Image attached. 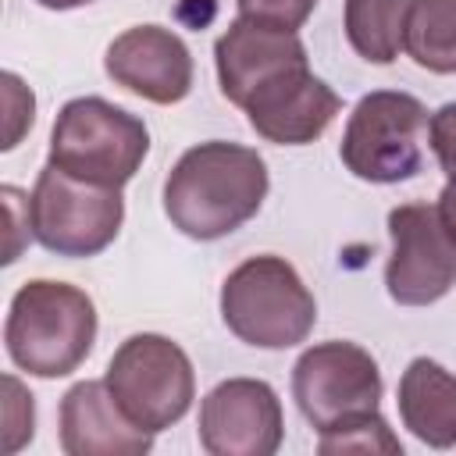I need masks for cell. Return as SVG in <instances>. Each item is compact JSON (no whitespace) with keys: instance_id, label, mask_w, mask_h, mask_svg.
Wrapping results in <instances>:
<instances>
[{"instance_id":"1","label":"cell","mask_w":456,"mask_h":456,"mask_svg":"<svg viewBox=\"0 0 456 456\" xmlns=\"http://www.w3.org/2000/svg\"><path fill=\"white\" fill-rule=\"evenodd\" d=\"M264 196V157L253 146L210 139L189 146L175 160L164 182V214L182 235L196 242H214L256 217Z\"/></svg>"},{"instance_id":"2","label":"cell","mask_w":456,"mask_h":456,"mask_svg":"<svg viewBox=\"0 0 456 456\" xmlns=\"http://www.w3.org/2000/svg\"><path fill=\"white\" fill-rule=\"evenodd\" d=\"M96 342V306L68 281H25L7 310L4 346L18 370L32 378H64L86 363Z\"/></svg>"},{"instance_id":"3","label":"cell","mask_w":456,"mask_h":456,"mask_svg":"<svg viewBox=\"0 0 456 456\" xmlns=\"http://www.w3.org/2000/svg\"><path fill=\"white\" fill-rule=\"evenodd\" d=\"M224 328L256 349H289L306 342L317 324L314 292L285 256H249L221 285Z\"/></svg>"},{"instance_id":"4","label":"cell","mask_w":456,"mask_h":456,"mask_svg":"<svg viewBox=\"0 0 456 456\" xmlns=\"http://www.w3.org/2000/svg\"><path fill=\"white\" fill-rule=\"evenodd\" d=\"M150 153L142 118L103 96H78L57 110L46 160L82 182L121 189L135 178Z\"/></svg>"},{"instance_id":"5","label":"cell","mask_w":456,"mask_h":456,"mask_svg":"<svg viewBox=\"0 0 456 456\" xmlns=\"http://www.w3.org/2000/svg\"><path fill=\"white\" fill-rule=\"evenodd\" d=\"M428 107L399 89H374L353 107L338 157L349 175L374 185L406 182L424 164Z\"/></svg>"},{"instance_id":"6","label":"cell","mask_w":456,"mask_h":456,"mask_svg":"<svg viewBox=\"0 0 456 456\" xmlns=\"http://www.w3.org/2000/svg\"><path fill=\"white\" fill-rule=\"evenodd\" d=\"M28 217L32 239L43 249L78 260L103 253L118 239L125 221V200L121 189L82 182L46 160L28 196Z\"/></svg>"},{"instance_id":"7","label":"cell","mask_w":456,"mask_h":456,"mask_svg":"<svg viewBox=\"0 0 456 456\" xmlns=\"http://www.w3.org/2000/svg\"><path fill=\"white\" fill-rule=\"evenodd\" d=\"M103 381L121 410L153 435L178 424L196 399L192 360L178 342L157 331L128 335L114 349Z\"/></svg>"},{"instance_id":"8","label":"cell","mask_w":456,"mask_h":456,"mask_svg":"<svg viewBox=\"0 0 456 456\" xmlns=\"http://www.w3.org/2000/svg\"><path fill=\"white\" fill-rule=\"evenodd\" d=\"M381 392V370L356 342H317L292 367V399L314 431L378 410Z\"/></svg>"},{"instance_id":"9","label":"cell","mask_w":456,"mask_h":456,"mask_svg":"<svg viewBox=\"0 0 456 456\" xmlns=\"http://www.w3.org/2000/svg\"><path fill=\"white\" fill-rule=\"evenodd\" d=\"M392 253L385 289L399 306H431L456 285V246L431 203H403L388 210Z\"/></svg>"},{"instance_id":"10","label":"cell","mask_w":456,"mask_h":456,"mask_svg":"<svg viewBox=\"0 0 456 456\" xmlns=\"http://www.w3.org/2000/svg\"><path fill=\"white\" fill-rule=\"evenodd\" d=\"M196 435L210 456H271L285 438L281 399L260 378H228L203 395Z\"/></svg>"},{"instance_id":"11","label":"cell","mask_w":456,"mask_h":456,"mask_svg":"<svg viewBox=\"0 0 456 456\" xmlns=\"http://www.w3.org/2000/svg\"><path fill=\"white\" fill-rule=\"evenodd\" d=\"M338 107H342L338 93L324 78H317L310 71V64L289 68V71L267 78L242 103V110L249 118V128L260 139L278 142V146L314 142L335 121Z\"/></svg>"},{"instance_id":"12","label":"cell","mask_w":456,"mask_h":456,"mask_svg":"<svg viewBox=\"0 0 456 456\" xmlns=\"http://www.w3.org/2000/svg\"><path fill=\"white\" fill-rule=\"evenodd\" d=\"M103 71L114 86L164 107L185 100L192 89V53L182 36L164 25L125 28L107 46Z\"/></svg>"},{"instance_id":"13","label":"cell","mask_w":456,"mask_h":456,"mask_svg":"<svg viewBox=\"0 0 456 456\" xmlns=\"http://www.w3.org/2000/svg\"><path fill=\"white\" fill-rule=\"evenodd\" d=\"M214 64H217V82L221 93L242 107L249 100L253 89H260L267 78L289 71V68H303L306 61V46L296 32L289 28H274L253 18H235L214 43Z\"/></svg>"},{"instance_id":"14","label":"cell","mask_w":456,"mask_h":456,"mask_svg":"<svg viewBox=\"0 0 456 456\" xmlns=\"http://www.w3.org/2000/svg\"><path fill=\"white\" fill-rule=\"evenodd\" d=\"M61 449L68 456H142L153 431L139 428L107 381H78L61 399Z\"/></svg>"},{"instance_id":"15","label":"cell","mask_w":456,"mask_h":456,"mask_svg":"<svg viewBox=\"0 0 456 456\" xmlns=\"http://www.w3.org/2000/svg\"><path fill=\"white\" fill-rule=\"evenodd\" d=\"M399 417L403 428L431 445L452 449L456 445V374L445 370L438 360L417 356L399 378Z\"/></svg>"},{"instance_id":"16","label":"cell","mask_w":456,"mask_h":456,"mask_svg":"<svg viewBox=\"0 0 456 456\" xmlns=\"http://www.w3.org/2000/svg\"><path fill=\"white\" fill-rule=\"evenodd\" d=\"M410 0H346L342 28L349 46L370 64H392L403 50Z\"/></svg>"},{"instance_id":"17","label":"cell","mask_w":456,"mask_h":456,"mask_svg":"<svg viewBox=\"0 0 456 456\" xmlns=\"http://www.w3.org/2000/svg\"><path fill=\"white\" fill-rule=\"evenodd\" d=\"M403 50L417 68L456 75V0H410Z\"/></svg>"},{"instance_id":"18","label":"cell","mask_w":456,"mask_h":456,"mask_svg":"<svg viewBox=\"0 0 456 456\" xmlns=\"http://www.w3.org/2000/svg\"><path fill=\"white\" fill-rule=\"evenodd\" d=\"M317 449L324 456L331 452H388V456H403V442L392 435L388 420L370 410L349 420H338L324 431H317Z\"/></svg>"},{"instance_id":"19","label":"cell","mask_w":456,"mask_h":456,"mask_svg":"<svg viewBox=\"0 0 456 456\" xmlns=\"http://www.w3.org/2000/svg\"><path fill=\"white\" fill-rule=\"evenodd\" d=\"M7 388V406H4V452H18L28 438H32V424H36V410H32V395L25 392V385L7 374L4 378Z\"/></svg>"},{"instance_id":"20","label":"cell","mask_w":456,"mask_h":456,"mask_svg":"<svg viewBox=\"0 0 456 456\" xmlns=\"http://www.w3.org/2000/svg\"><path fill=\"white\" fill-rule=\"evenodd\" d=\"M242 18L274 25V28H289L296 32L317 7V0H235Z\"/></svg>"},{"instance_id":"21","label":"cell","mask_w":456,"mask_h":456,"mask_svg":"<svg viewBox=\"0 0 456 456\" xmlns=\"http://www.w3.org/2000/svg\"><path fill=\"white\" fill-rule=\"evenodd\" d=\"M4 103H7V132H4V150H14L18 139L25 135V128H32V110L36 100L32 93L21 86V78L14 71H4Z\"/></svg>"},{"instance_id":"22","label":"cell","mask_w":456,"mask_h":456,"mask_svg":"<svg viewBox=\"0 0 456 456\" xmlns=\"http://www.w3.org/2000/svg\"><path fill=\"white\" fill-rule=\"evenodd\" d=\"M428 135H431V150L438 157V167L445 171V178H456V103H445L431 114Z\"/></svg>"},{"instance_id":"23","label":"cell","mask_w":456,"mask_h":456,"mask_svg":"<svg viewBox=\"0 0 456 456\" xmlns=\"http://www.w3.org/2000/svg\"><path fill=\"white\" fill-rule=\"evenodd\" d=\"M435 207H438V217H442L445 232H449V239H452V246H456V178L445 182V189H442V196H438Z\"/></svg>"},{"instance_id":"24","label":"cell","mask_w":456,"mask_h":456,"mask_svg":"<svg viewBox=\"0 0 456 456\" xmlns=\"http://www.w3.org/2000/svg\"><path fill=\"white\" fill-rule=\"evenodd\" d=\"M36 4L46 7V11H71V7H86L93 0H36Z\"/></svg>"}]
</instances>
